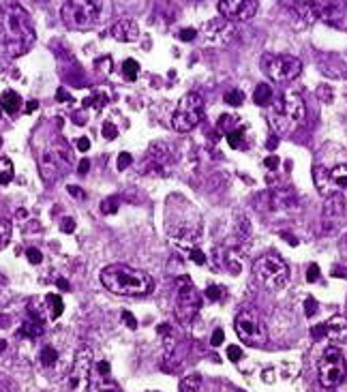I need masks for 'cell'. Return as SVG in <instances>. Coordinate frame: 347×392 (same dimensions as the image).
<instances>
[{
  "mask_svg": "<svg viewBox=\"0 0 347 392\" xmlns=\"http://www.w3.org/2000/svg\"><path fill=\"white\" fill-rule=\"evenodd\" d=\"M73 229H75V221H73V219H63V231L69 234V231H73Z\"/></svg>",
  "mask_w": 347,
  "mask_h": 392,
  "instance_id": "f6af8a7d",
  "label": "cell"
},
{
  "mask_svg": "<svg viewBox=\"0 0 347 392\" xmlns=\"http://www.w3.org/2000/svg\"><path fill=\"white\" fill-rule=\"evenodd\" d=\"M202 307V298L198 289L193 287V283L189 279H182L180 289L176 293V316L182 324H189L193 318L198 316V311Z\"/></svg>",
  "mask_w": 347,
  "mask_h": 392,
  "instance_id": "5bb4252c",
  "label": "cell"
},
{
  "mask_svg": "<svg viewBox=\"0 0 347 392\" xmlns=\"http://www.w3.org/2000/svg\"><path fill=\"white\" fill-rule=\"evenodd\" d=\"M227 358H229L231 362H238V360L242 358V349H240L238 345H229V347H227Z\"/></svg>",
  "mask_w": 347,
  "mask_h": 392,
  "instance_id": "74e56055",
  "label": "cell"
},
{
  "mask_svg": "<svg viewBox=\"0 0 347 392\" xmlns=\"http://www.w3.org/2000/svg\"><path fill=\"white\" fill-rule=\"evenodd\" d=\"M58 99H61V101H73V99H71V96H69V94H67V92H65L63 88H61V90H58Z\"/></svg>",
  "mask_w": 347,
  "mask_h": 392,
  "instance_id": "816d5d0a",
  "label": "cell"
},
{
  "mask_svg": "<svg viewBox=\"0 0 347 392\" xmlns=\"http://www.w3.org/2000/svg\"><path fill=\"white\" fill-rule=\"evenodd\" d=\"M58 287H61V289H65V291H67V289H69V283H67L65 279H58Z\"/></svg>",
  "mask_w": 347,
  "mask_h": 392,
  "instance_id": "f5cc1de1",
  "label": "cell"
},
{
  "mask_svg": "<svg viewBox=\"0 0 347 392\" xmlns=\"http://www.w3.org/2000/svg\"><path fill=\"white\" fill-rule=\"evenodd\" d=\"M225 101H227L229 105H240V103L244 101V94H242V90H229V92L225 94Z\"/></svg>",
  "mask_w": 347,
  "mask_h": 392,
  "instance_id": "d6a6232c",
  "label": "cell"
},
{
  "mask_svg": "<svg viewBox=\"0 0 347 392\" xmlns=\"http://www.w3.org/2000/svg\"><path fill=\"white\" fill-rule=\"evenodd\" d=\"M101 210H103L105 214H114L116 210H118V198H109V200H105L103 206H101Z\"/></svg>",
  "mask_w": 347,
  "mask_h": 392,
  "instance_id": "8d00e7d4",
  "label": "cell"
},
{
  "mask_svg": "<svg viewBox=\"0 0 347 392\" xmlns=\"http://www.w3.org/2000/svg\"><path fill=\"white\" fill-rule=\"evenodd\" d=\"M94 373V358L88 347L75 351L73 364L69 371V392H88Z\"/></svg>",
  "mask_w": 347,
  "mask_h": 392,
  "instance_id": "7c38bea8",
  "label": "cell"
},
{
  "mask_svg": "<svg viewBox=\"0 0 347 392\" xmlns=\"http://www.w3.org/2000/svg\"><path fill=\"white\" fill-rule=\"evenodd\" d=\"M101 283L118 296H146L152 291L154 281L148 272L131 268L127 264H109L101 270Z\"/></svg>",
  "mask_w": 347,
  "mask_h": 392,
  "instance_id": "3957f363",
  "label": "cell"
},
{
  "mask_svg": "<svg viewBox=\"0 0 347 392\" xmlns=\"http://www.w3.org/2000/svg\"><path fill=\"white\" fill-rule=\"evenodd\" d=\"M88 169H90V161H88V159H82V161H80V169H77V172H80V174L84 176Z\"/></svg>",
  "mask_w": 347,
  "mask_h": 392,
  "instance_id": "c3c4849f",
  "label": "cell"
},
{
  "mask_svg": "<svg viewBox=\"0 0 347 392\" xmlns=\"http://www.w3.org/2000/svg\"><path fill=\"white\" fill-rule=\"evenodd\" d=\"M317 373L324 388H337L345 380L347 364L343 358V351L339 347H328L324 351L317 362Z\"/></svg>",
  "mask_w": 347,
  "mask_h": 392,
  "instance_id": "30bf717a",
  "label": "cell"
},
{
  "mask_svg": "<svg viewBox=\"0 0 347 392\" xmlns=\"http://www.w3.org/2000/svg\"><path fill=\"white\" fill-rule=\"evenodd\" d=\"M189 258L196 262L198 266H204L206 264V258H204V253L202 251H198V249H189Z\"/></svg>",
  "mask_w": 347,
  "mask_h": 392,
  "instance_id": "f35d334b",
  "label": "cell"
},
{
  "mask_svg": "<svg viewBox=\"0 0 347 392\" xmlns=\"http://www.w3.org/2000/svg\"><path fill=\"white\" fill-rule=\"evenodd\" d=\"M206 296H208V300L217 302V300H221V296H223V289H221L219 285H210V287L206 289Z\"/></svg>",
  "mask_w": 347,
  "mask_h": 392,
  "instance_id": "836d02e7",
  "label": "cell"
},
{
  "mask_svg": "<svg viewBox=\"0 0 347 392\" xmlns=\"http://www.w3.org/2000/svg\"><path fill=\"white\" fill-rule=\"evenodd\" d=\"M204 37L206 41L210 43H227L231 37H234V24L227 22V19L219 17V19H212V22L204 24Z\"/></svg>",
  "mask_w": 347,
  "mask_h": 392,
  "instance_id": "ac0fdd59",
  "label": "cell"
},
{
  "mask_svg": "<svg viewBox=\"0 0 347 392\" xmlns=\"http://www.w3.org/2000/svg\"><path fill=\"white\" fill-rule=\"evenodd\" d=\"M315 337H326L330 341H347V318L335 316L333 320L324 322L322 326L313 328Z\"/></svg>",
  "mask_w": 347,
  "mask_h": 392,
  "instance_id": "d6986e66",
  "label": "cell"
},
{
  "mask_svg": "<svg viewBox=\"0 0 347 392\" xmlns=\"http://www.w3.org/2000/svg\"><path fill=\"white\" fill-rule=\"evenodd\" d=\"M5 347H7V345H5V341H0V351H3Z\"/></svg>",
  "mask_w": 347,
  "mask_h": 392,
  "instance_id": "11a10c76",
  "label": "cell"
},
{
  "mask_svg": "<svg viewBox=\"0 0 347 392\" xmlns=\"http://www.w3.org/2000/svg\"><path fill=\"white\" fill-rule=\"evenodd\" d=\"M315 305H317L315 300H306V316H313V313L317 311Z\"/></svg>",
  "mask_w": 347,
  "mask_h": 392,
  "instance_id": "7dc6e473",
  "label": "cell"
},
{
  "mask_svg": "<svg viewBox=\"0 0 347 392\" xmlns=\"http://www.w3.org/2000/svg\"><path fill=\"white\" fill-rule=\"evenodd\" d=\"M138 75H140V65L133 61V58H129V61L123 63V77L127 82H135L138 80Z\"/></svg>",
  "mask_w": 347,
  "mask_h": 392,
  "instance_id": "f1b7e54d",
  "label": "cell"
},
{
  "mask_svg": "<svg viewBox=\"0 0 347 392\" xmlns=\"http://www.w3.org/2000/svg\"><path fill=\"white\" fill-rule=\"evenodd\" d=\"M11 240V223L9 219L5 217H0V251H3Z\"/></svg>",
  "mask_w": 347,
  "mask_h": 392,
  "instance_id": "4dcf8cb0",
  "label": "cell"
},
{
  "mask_svg": "<svg viewBox=\"0 0 347 392\" xmlns=\"http://www.w3.org/2000/svg\"><path fill=\"white\" fill-rule=\"evenodd\" d=\"M22 96H19L15 90H5L3 96H0V107H3L7 114H17L22 110Z\"/></svg>",
  "mask_w": 347,
  "mask_h": 392,
  "instance_id": "cb8c5ba5",
  "label": "cell"
},
{
  "mask_svg": "<svg viewBox=\"0 0 347 392\" xmlns=\"http://www.w3.org/2000/svg\"><path fill=\"white\" fill-rule=\"evenodd\" d=\"M223 343V330H215V335H212V345H221Z\"/></svg>",
  "mask_w": 347,
  "mask_h": 392,
  "instance_id": "bcb514c9",
  "label": "cell"
},
{
  "mask_svg": "<svg viewBox=\"0 0 347 392\" xmlns=\"http://www.w3.org/2000/svg\"><path fill=\"white\" fill-rule=\"evenodd\" d=\"M88 148H90V140H88V137H80V140H77V150L88 152Z\"/></svg>",
  "mask_w": 347,
  "mask_h": 392,
  "instance_id": "60d3db41",
  "label": "cell"
},
{
  "mask_svg": "<svg viewBox=\"0 0 347 392\" xmlns=\"http://www.w3.org/2000/svg\"><path fill=\"white\" fill-rule=\"evenodd\" d=\"M204 114V99L200 92H187L182 99L178 101L176 110L171 116V127L178 133H187L191 129H196L202 121Z\"/></svg>",
  "mask_w": 347,
  "mask_h": 392,
  "instance_id": "ba28073f",
  "label": "cell"
},
{
  "mask_svg": "<svg viewBox=\"0 0 347 392\" xmlns=\"http://www.w3.org/2000/svg\"><path fill=\"white\" fill-rule=\"evenodd\" d=\"M101 133H103V137H105V140H116V135H118V129H116L112 123H103V127H101Z\"/></svg>",
  "mask_w": 347,
  "mask_h": 392,
  "instance_id": "d590c367",
  "label": "cell"
},
{
  "mask_svg": "<svg viewBox=\"0 0 347 392\" xmlns=\"http://www.w3.org/2000/svg\"><path fill=\"white\" fill-rule=\"evenodd\" d=\"M264 163H266V167H279V159H277V156H268Z\"/></svg>",
  "mask_w": 347,
  "mask_h": 392,
  "instance_id": "681fc988",
  "label": "cell"
},
{
  "mask_svg": "<svg viewBox=\"0 0 347 392\" xmlns=\"http://www.w3.org/2000/svg\"><path fill=\"white\" fill-rule=\"evenodd\" d=\"M0 116H3V107H0Z\"/></svg>",
  "mask_w": 347,
  "mask_h": 392,
  "instance_id": "9f6ffc18",
  "label": "cell"
},
{
  "mask_svg": "<svg viewBox=\"0 0 347 392\" xmlns=\"http://www.w3.org/2000/svg\"><path fill=\"white\" fill-rule=\"evenodd\" d=\"M36 41L28 11L17 3H0V48L9 56L30 52Z\"/></svg>",
  "mask_w": 347,
  "mask_h": 392,
  "instance_id": "6da1fadb",
  "label": "cell"
},
{
  "mask_svg": "<svg viewBox=\"0 0 347 392\" xmlns=\"http://www.w3.org/2000/svg\"><path fill=\"white\" fill-rule=\"evenodd\" d=\"M317 277H319V268H317V266L313 264L311 268H308V274H306V279H308V281H317Z\"/></svg>",
  "mask_w": 347,
  "mask_h": 392,
  "instance_id": "7bdbcfd3",
  "label": "cell"
},
{
  "mask_svg": "<svg viewBox=\"0 0 347 392\" xmlns=\"http://www.w3.org/2000/svg\"><path fill=\"white\" fill-rule=\"evenodd\" d=\"M39 362H41V367L52 378H58L71 367V354L63 343H58V341L45 343L41 347V351H39Z\"/></svg>",
  "mask_w": 347,
  "mask_h": 392,
  "instance_id": "4fadbf2b",
  "label": "cell"
},
{
  "mask_svg": "<svg viewBox=\"0 0 347 392\" xmlns=\"http://www.w3.org/2000/svg\"><path fill=\"white\" fill-rule=\"evenodd\" d=\"M43 307H45L48 320H58L63 316V311H65V302H63L61 296H58V293H48V296L43 298Z\"/></svg>",
  "mask_w": 347,
  "mask_h": 392,
  "instance_id": "603a6c76",
  "label": "cell"
},
{
  "mask_svg": "<svg viewBox=\"0 0 347 392\" xmlns=\"http://www.w3.org/2000/svg\"><path fill=\"white\" fill-rule=\"evenodd\" d=\"M69 193L75 195V198H84V191L80 187H69Z\"/></svg>",
  "mask_w": 347,
  "mask_h": 392,
  "instance_id": "f907efd6",
  "label": "cell"
},
{
  "mask_svg": "<svg viewBox=\"0 0 347 392\" xmlns=\"http://www.w3.org/2000/svg\"><path fill=\"white\" fill-rule=\"evenodd\" d=\"M17 335L26 337V339H36V337L43 335V328H41V324H36L34 320H28V322H24L22 326H19Z\"/></svg>",
  "mask_w": 347,
  "mask_h": 392,
  "instance_id": "484cf974",
  "label": "cell"
},
{
  "mask_svg": "<svg viewBox=\"0 0 347 392\" xmlns=\"http://www.w3.org/2000/svg\"><path fill=\"white\" fill-rule=\"evenodd\" d=\"M109 3L103 0H69L63 5V22L71 30H88L94 28L99 22L107 17Z\"/></svg>",
  "mask_w": 347,
  "mask_h": 392,
  "instance_id": "5b68a950",
  "label": "cell"
},
{
  "mask_svg": "<svg viewBox=\"0 0 347 392\" xmlns=\"http://www.w3.org/2000/svg\"><path fill=\"white\" fill-rule=\"evenodd\" d=\"M171 161V150L167 144L157 142L148 148L146 161H144V174H167Z\"/></svg>",
  "mask_w": 347,
  "mask_h": 392,
  "instance_id": "e0dca14e",
  "label": "cell"
},
{
  "mask_svg": "<svg viewBox=\"0 0 347 392\" xmlns=\"http://www.w3.org/2000/svg\"><path fill=\"white\" fill-rule=\"evenodd\" d=\"M36 107H39V103H36V101H30V103H28V107H26V112L30 114V112H34Z\"/></svg>",
  "mask_w": 347,
  "mask_h": 392,
  "instance_id": "db71d44e",
  "label": "cell"
},
{
  "mask_svg": "<svg viewBox=\"0 0 347 392\" xmlns=\"http://www.w3.org/2000/svg\"><path fill=\"white\" fill-rule=\"evenodd\" d=\"M225 140H227L229 148L238 150V148H242V144H244V131H242L240 127H236L234 131H231V133H227V135H225Z\"/></svg>",
  "mask_w": 347,
  "mask_h": 392,
  "instance_id": "f546056e",
  "label": "cell"
},
{
  "mask_svg": "<svg viewBox=\"0 0 347 392\" xmlns=\"http://www.w3.org/2000/svg\"><path fill=\"white\" fill-rule=\"evenodd\" d=\"M180 39H182V41H191V39H196V30H193V28H185V30L180 32Z\"/></svg>",
  "mask_w": 347,
  "mask_h": 392,
  "instance_id": "ee69618b",
  "label": "cell"
},
{
  "mask_svg": "<svg viewBox=\"0 0 347 392\" xmlns=\"http://www.w3.org/2000/svg\"><path fill=\"white\" fill-rule=\"evenodd\" d=\"M26 258H28V262H30V264H41V262H43V253L32 247V249H28V251H26Z\"/></svg>",
  "mask_w": 347,
  "mask_h": 392,
  "instance_id": "e575fe53",
  "label": "cell"
},
{
  "mask_svg": "<svg viewBox=\"0 0 347 392\" xmlns=\"http://www.w3.org/2000/svg\"><path fill=\"white\" fill-rule=\"evenodd\" d=\"M178 392H202V375L200 373H191L180 382Z\"/></svg>",
  "mask_w": 347,
  "mask_h": 392,
  "instance_id": "4316f807",
  "label": "cell"
},
{
  "mask_svg": "<svg viewBox=\"0 0 347 392\" xmlns=\"http://www.w3.org/2000/svg\"><path fill=\"white\" fill-rule=\"evenodd\" d=\"M306 118V105L300 92L296 90H285L279 94V99L273 101L268 112V121L273 129L281 135H289L302 127Z\"/></svg>",
  "mask_w": 347,
  "mask_h": 392,
  "instance_id": "277c9868",
  "label": "cell"
},
{
  "mask_svg": "<svg viewBox=\"0 0 347 392\" xmlns=\"http://www.w3.org/2000/svg\"><path fill=\"white\" fill-rule=\"evenodd\" d=\"M165 229L174 243L191 249L202 236L200 212L182 195H171L165 206Z\"/></svg>",
  "mask_w": 347,
  "mask_h": 392,
  "instance_id": "7a4b0ae2",
  "label": "cell"
},
{
  "mask_svg": "<svg viewBox=\"0 0 347 392\" xmlns=\"http://www.w3.org/2000/svg\"><path fill=\"white\" fill-rule=\"evenodd\" d=\"M73 165V152L67 140L56 137L39 154V174L45 183H56L71 169Z\"/></svg>",
  "mask_w": 347,
  "mask_h": 392,
  "instance_id": "8992f818",
  "label": "cell"
},
{
  "mask_svg": "<svg viewBox=\"0 0 347 392\" xmlns=\"http://www.w3.org/2000/svg\"><path fill=\"white\" fill-rule=\"evenodd\" d=\"M262 67L264 73L277 84L292 82L302 73V63L296 56H287V54H268L262 58Z\"/></svg>",
  "mask_w": 347,
  "mask_h": 392,
  "instance_id": "9c48e42d",
  "label": "cell"
},
{
  "mask_svg": "<svg viewBox=\"0 0 347 392\" xmlns=\"http://www.w3.org/2000/svg\"><path fill=\"white\" fill-rule=\"evenodd\" d=\"M212 262H215L217 268L229 272V274H238L240 272V256L236 251H231V249H225V247H217L215 251H212Z\"/></svg>",
  "mask_w": 347,
  "mask_h": 392,
  "instance_id": "ffe728a7",
  "label": "cell"
},
{
  "mask_svg": "<svg viewBox=\"0 0 347 392\" xmlns=\"http://www.w3.org/2000/svg\"><path fill=\"white\" fill-rule=\"evenodd\" d=\"M123 320L127 322V326H129V328H138V322H135V318L131 316L129 311H125V313H123Z\"/></svg>",
  "mask_w": 347,
  "mask_h": 392,
  "instance_id": "b9f144b4",
  "label": "cell"
},
{
  "mask_svg": "<svg viewBox=\"0 0 347 392\" xmlns=\"http://www.w3.org/2000/svg\"><path fill=\"white\" fill-rule=\"evenodd\" d=\"M234 328H236L238 339L249 347H260L266 343L264 322L260 320V316L253 309H242L234 320Z\"/></svg>",
  "mask_w": 347,
  "mask_h": 392,
  "instance_id": "8fae6325",
  "label": "cell"
},
{
  "mask_svg": "<svg viewBox=\"0 0 347 392\" xmlns=\"http://www.w3.org/2000/svg\"><path fill=\"white\" fill-rule=\"evenodd\" d=\"M268 204L270 210H285V208H292L296 204V193L292 189H277V191H270L268 195Z\"/></svg>",
  "mask_w": 347,
  "mask_h": 392,
  "instance_id": "7402d4cb",
  "label": "cell"
},
{
  "mask_svg": "<svg viewBox=\"0 0 347 392\" xmlns=\"http://www.w3.org/2000/svg\"><path fill=\"white\" fill-rule=\"evenodd\" d=\"M219 127H221L225 133H231V131H234V127H238V116H231V114H225V116H221Z\"/></svg>",
  "mask_w": 347,
  "mask_h": 392,
  "instance_id": "1f68e13d",
  "label": "cell"
},
{
  "mask_svg": "<svg viewBox=\"0 0 347 392\" xmlns=\"http://www.w3.org/2000/svg\"><path fill=\"white\" fill-rule=\"evenodd\" d=\"M317 178V185H319V191L322 193H341V191H347V163H339L330 169H317L315 174Z\"/></svg>",
  "mask_w": 347,
  "mask_h": 392,
  "instance_id": "2e32d148",
  "label": "cell"
},
{
  "mask_svg": "<svg viewBox=\"0 0 347 392\" xmlns=\"http://www.w3.org/2000/svg\"><path fill=\"white\" fill-rule=\"evenodd\" d=\"M253 272L260 279V283L266 285L268 289H281L289 281V266L279 253H266V256H260L253 264Z\"/></svg>",
  "mask_w": 347,
  "mask_h": 392,
  "instance_id": "52a82bcc",
  "label": "cell"
},
{
  "mask_svg": "<svg viewBox=\"0 0 347 392\" xmlns=\"http://www.w3.org/2000/svg\"><path fill=\"white\" fill-rule=\"evenodd\" d=\"M253 101H255L257 105H262V107L273 105V101H275V90L270 88L268 84H260V86L255 88V92H253Z\"/></svg>",
  "mask_w": 347,
  "mask_h": 392,
  "instance_id": "d4e9b609",
  "label": "cell"
},
{
  "mask_svg": "<svg viewBox=\"0 0 347 392\" xmlns=\"http://www.w3.org/2000/svg\"><path fill=\"white\" fill-rule=\"evenodd\" d=\"M109 34L116 39V41H123V43H135L140 41V28L131 19H120L116 22L109 30Z\"/></svg>",
  "mask_w": 347,
  "mask_h": 392,
  "instance_id": "44dd1931",
  "label": "cell"
},
{
  "mask_svg": "<svg viewBox=\"0 0 347 392\" xmlns=\"http://www.w3.org/2000/svg\"><path fill=\"white\" fill-rule=\"evenodd\" d=\"M131 163H133V156H131L129 152H123V154L118 156V169H127Z\"/></svg>",
  "mask_w": 347,
  "mask_h": 392,
  "instance_id": "ab89813d",
  "label": "cell"
},
{
  "mask_svg": "<svg viewBox=\"0 0 347 392\" xmlns=\"http://www.w3.org/2000/svg\"><path fill=\"white\" fill-rule=\"evenodd\" d=\"M217 9L227 22H246L257 13L260 5L255 0H223L217 5Z\"/></svg>",
  "mask_w": 347,
  "mask_h": 392,
  "instance_id": "9a60e30c",
  "label": "cell"
},
{
  "mask_svg": "<svg viewBox=\"0 0 347 392\" xmlns=\"http://www.w3.org/2000/svg\"><path fill=\"white\" fill-rule=\"evenodd\" d=\"M15 176V169H13V163L11 159H7V156H0V185H9L13 180Z\"/></svg>",
  "mask_w": 347,
  "mask_h": 392,
  "instance_id": "83f0119b",
  "label": "cell"
}]
</instances>
